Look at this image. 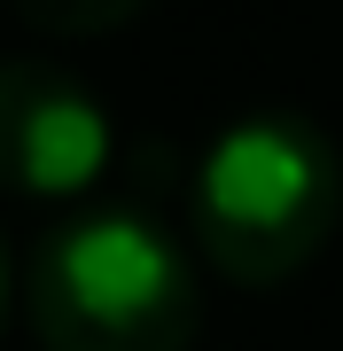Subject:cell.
<instances>
[{
	"label": "cell",
	"mask_w": 343,
	"mask_h": 351,
	"mask_svg": "<svg viewBox=\"0 0 343 351\" xmlns=\"http://www.w3.org/2000/svg\"><path fill=\"white\" fill-rule=\"evenodd\" d=\"M24 313L47 351H188L203 328V289L164 219L78 211L31 242Z\"/></svg>",
	"instance_id": "obj_1"
},
{
	"label": "cell",
	"mask_w": 343,
	"mask_h": 351,
	"mask_svg": "<svg viewBox=\"0 0 343 351\" xmlns=\"http://www.w3.org/2000/svg\"><path fill=\"white\" fill-rule=\"evenodd\" d=\"M343 219V149L305 110H250L195 164V242L227 281H289Z\"/></svg>",
	"instance_id": "obj_2"
},
{
	"label": "cell",
	"mask_w": 343,
	"mask_h": 351,
	"mask_svg": "<svg viewBox=\"0 0 343 351\" xmlns=\"http://www.w3.org/2000/svg\"><path fill=\"white\" fill-rule=\"evenodd\" d=\"M110 164L102 101L55 63H0V188L86 195Z\"/></svg>",
	"instance_id": "obj_3"
},
{
	"label": "cell",
	"mask_w": 343,
	"mask_h": 351,
	"mask_svg": "<svg viewBox=\"0 0 343 351\" xmlns=\"http://www.w3.org/2000/svg\"><path fill=\"white\" fill-rule=\"evenodd\" d=\"M149 0H16V16L39 32H63V39H86V32H117L125 16H140Z\"/></svg>",
	"instance_id": "obj_4"
},
{
	"label": "cell",
	"mask_w": 343,
	"mask_h": 351,
	"mask_svg": "<svg viewBox=\"0 0 343 351\" xmlns=\"http://www.w3.org/2000/svg\"><path fill=\"white\" fill-rule=\"evenodd\" d=\"M0 328H8V250H0Z\"/></svg>",
	"instance_id": "obj_5"
}]
</instances>
